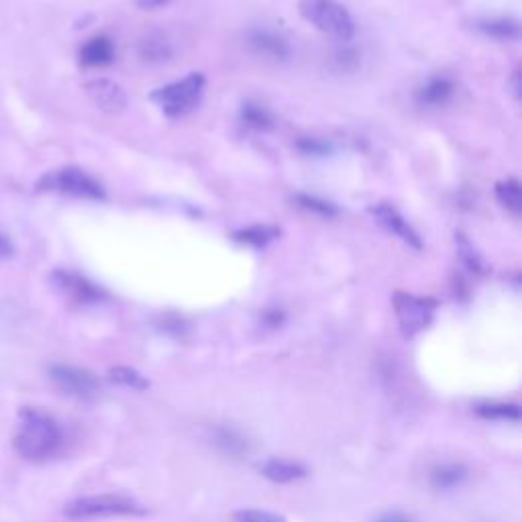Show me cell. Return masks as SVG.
<instances>
[{
	"instance_id": "6da1fadb",
	"label": "cell",
	"mask_w": 522,
	"mask_h": 522,
	"mask_svg": "<svg viewBox=\"0 0 522 522\" xmlns=\"http://www.w3.org/2000/svg\"><path fill=\"white\" fill-rule=\"evenodd\" d=\"M64 443V433L54 416L39 408H21L19 427L13 447L27 461H45L54 457Z\"/></svg>"
},
{
	"instance_id": "7a4b0ae2",
	"label": "cell",
	"mask_w": 522,
	"mask_h": 522,
	"mask_svg": "<svg viewBox=\"0 0 522 522\" xmlns=\"http://www.w3.org/2000/svg\"><path fill=\"white\" fill-rule=\"evenodd\" d=\"M35 192L62 194L70 198H82V200L107 198V192H104L102 184L94 180L90 174H86L82 168H60L54 172H47L37 180Z\"/></svg>"
},
{
	"instance_id": "3957f363",
	"label": "cell",
	"mask_w": 522,
	"mask_h": 522,
	"mask_svg": "<svg viewBox=\"0 0 522 522\" xmlns=\"http://www.w3.org/2000/svg\"><path fill=\"white\" fill-rule=\"evenodd\" d=\"M298 11L304 21L339 41H349L355 33L349 11L337 0H300Z\"/></svg>"
},
{
	"instance_id": "277c9868",
	"label": "cell",
	"mask_w": 522,
	"mask_h": 522,
	"mask_svg": "<svg viewBox=\"0 0 522 522\" xmlns=\"http://www.w3.org/2000/svg\"><path fill=\"white\" fill-rule=\"evenodd\" d=\"M204 76L200 72H190L186 78L166 84L151 92V100L172 119L188 115L202 98Z\"/></svg>"
},
{
	"instance_id": "5b68a950",
	"label": "cell",
	"mask_w": 522,
	"mask_h": 522,
	"mask_svg": "<svg viewBox=\"0 0 522 522\" xmlns=\"http://www.w3.org/2000/svg\"><path fill=\"white\" fill-rule=\"evenodd\" d=\"M396 321L404 337H414L431 327L439 302L431 296H416L408 292H396L392 298Z\"/></svg>"
},
{
	"instance_id": "8992f818",
	"label": "cell",
	"mask_w": 522,
	"mask_h": 522,
	"mask_svg": "<svg viewBox=\"0 0 522 522\" xmlns=\"http://www.w3.org/2000/svg\"><path fill=\"white\" fill-rule=\"evenodd\" d=\"M66 516L70 518H100V516H141L145 508L127 498L115 494H100V496H84L72 500L66 506Z\"/></svg>"
},
{
	"instance_id": "52a82bcc",
	"label": "cell",
	"mask_w": 522,
	"mask_h": 522,
	"mask_svg": "<svg viewBox=\"0 0 522 522\" xmlns=\"http://www.w3.org/2000/svg\"><path fill=\"white\" fill-rule=\"evenodd\" d=\"M49 286L58 294L80 306H92L109 298L107 290L72 270H54L49 274Z\"/></svg>"
},
{
	"instance_id": "ba28073f",
	"label": "cell",
	"mask_w": 522,
	"mask_h": 522,
	"mask_svg": "<svg viewBox=\"0 0 522 522\" xmlns=\"http://www.w3.org/2000/svg\"><path fill=\"white\" fill-rule=\"evenodd\" d=\"M47 374L49 380L54 382L66 396L76 400H92L100 390L96 376L84 368H78V365L54 363L49 365Z\"/></svg>"
},
{
	"instance_id": "9c48e42d",
	"label": "cell",
	"mask_w": 522,
	"mask_h": 522,
	"mask_svg": "<svg viewBox=\"0 0 522 522\" xmlns=\"http://www.w3.org/2000/svg\"><path fill=\"white\" fill-rule=\"evenodd\" d=\"M370 215L374 217V221L390 235H394L396 239H400L402 243H406L412 249H423V239L421 235L414 231V227L398 213V208H394L388 202H380L370 206Z\"/></svg>"
},
{
	"instance_id": "30bf717a",
	"label": "cell",
	"mask_w": 522,
	"mask_h": 522,
	"mask_svg": "<svg viewBox=\"0 0 522 522\" xmlns=\"http://www.w3.org/2000/svg\"><path fill=\"white\" fill-rule=\"evenodd\" d=\"M86 94L92 100L94 107L107 115H121L127 109V94L125 90L113 80H90L86 86Z\"/></svg>"
},
{
	"instance_id": "8fae6325",
	"label": "cell",
	"mask_w": 522,
	"mask_h": 522,
	"mask_svg": "<svg viewBox=\"0 0 522 522\" xmlns=\"http://www.w3.org/2000/svg\"><path fill=\"white\" fill-rule=\"evenodd\" d=\"M247 41L257 56H264L274 62H284L292 54L290 43L282 35L270 29H253Z\"/></svg>"
},
{
	"instance_id": "7c38bea8",
	"label": "cell",
	"mask_w": 522,
	"mask_h": 522,
	"mask_svg": "<svg viewBox=\"0 0 522 522\" xmlns=\"http://www.w3.org/2000/svg\"><path fill=\"white\" fill-rule=\"evenodd\" d=\"M453 92H455L453 78L439 74V76L429 78L419 90H416V102H419L421 107L437 109L451 100Z\"/></svg>"
},
{
	"instance_id": "4fadbf2b",
	"label": "cell",
	"mask_w": 522,
	"mask_h": 522,
	"mask_svg": "<svg viewBox=\"0 0 522 522\" xmlns=\"http://www.w3.org/2000/svg\"><path fill=\"white\" fill-rule=\"evenodd\" d=\"M80 64L86 68H104L115 62V43L107 35H96L80 47Z\"/></svg>"
},
{
	"instance_id": "5bb4252c",
	"label": "cell",
	"mask_w": 522,
	"mask_h": 522,
	"mask_svg": "<svg viewBox=\"0 0 522 522\" xmlns=\"http://www.w3.org/2000/svg\"><path fill=\"white\" fill-rule=\"evenodd\" d=\"M259 472L264 474V478H268L270 482L276 484H292L296 480H302L306 476V467L298 461H290V459H268L266 463H261Z\"/></svg>"
},
{
	"instance_id": "9a60e30c",
	"label": "cell",
	"mask_w": 522,
	"mask_h": 522,
	"mask_svg": "<svg viewBox=\"0 0 522 522\" xmlns=\"http://www.w3.org/2000/svg\"><path fill=\"white\" fill-rule=\"evenodd\" d=\"M174 54L172 41L164 33H149L139 43V56L143 62L149 64H162L168 62Z\"/></svg>"
},
{
	"instance_id": "2e32d148",
	"label": "cell",
	"mask_w": 522,
	"mask_h": 522,
	"mask_svg": "<svg viewBox=\"0 0 522 522\" xmlns=\"http://www.w3.org/2000/svg\"><path fill=\"white\" fill-rule=\"evenodd\" d=\"M455 247H457V257L461 261V266L474 276H486L490 272L486 259L482 257V253L472 245L463 233L455 235Z\"/></svg>"
},
{
	"instance_id": "e0dca14e",
	"label": "cell",
	"mask_w": 522,
	"mask_h": 522,
	"mask_svg": "<svg viewBox=\"0 0 522 522\" xmlns=\"http://www.w3.org/2000/svg\"><path fill=\"white\" fill-rule=\"evenodd\" d=\"M235 241L253 247V249H266L270 243H274L280 237V229L274 225H251L245 229L235 231Z\"/></svg>"
},
{
	"instance_id": "ac0fdd59",
	"label": "cell",
	"mask_w": 522,
	"mask_h": 522,
	"mask_svg": "<svg viewBox=\"0 0 522 522\" xmlns=\"http://www.w3.org/2000/svg\"><path fill=\"white\" fill-rule=\"evenodd\" d=\"M478 29L492 39L498 41H514L520 37V25L514 19L508 17H496V19H484L478 23Z\"/></svg>"
},
{
	"instance_id": "d6986e66",
	"label": "cell",
	"mask_w": 522,
	"mask_h": 522,
	"mask_svg": "<svg viewBox=\"0 0 522 522\" xmlns=\"http://www.w3.org/2000/svg\"><path fill=\"white\" fill-rule=\"evenodd\" d=\"M467 478V469L461 463H443L431 472V484L437 490H451Z\"/></svg>"
},
{
	"instance_id": "ffe728a7",
	"label": "cell",
	"mask_w": 522,
	"mask_h": 522,
	"mask_svg": "<svg viewBox=\"0 0 522 522\" xmlns=\"http://www.w3.org/2000/svg\"><path fill=\"white\" fill-rule=\"evenodd\" d=\"M476 414L486 421H508L518 423L520 421V406L512 402H486L476 406Z\"/></svg>"
},
{
	"instance_id": "44dd1931",
	"label": "cell",
	"mask_w": 522,
	"mask_h": 522,
	"mask_svg": "<svg viewBox=\"0 0 522 522\" xmlns=\"http://www.w3.org/2000/svg\"><path fill=\"white\" fill-rule=\"evenodd\" d=\"M241 121L255 131H270L274 127V115L264 107V104L253 100L243 102Z\"/></svg>"
},
{
	"instance_id": "7402d4cb",
	"label": "cell",
	"mask_w": 522,
	"mask_h": 522,
	"mask_svg": "<svg viewBox=\"0 0 522 522\" xmlns=\"http://www.w3.org/2000/svg\"><path fill=\"white\" fill-rule=\"evenodd\" d=\"M496 200L512 215L522 213V188L516 178H506L496 184Z\"/></svg>"
},
{
	"instance_id": "603a6c76",
	"label": "cell",
	"mask_w": 522,
	"mask_h": 522,
	"mask_svg": "<svg viewBox=\"0 0 522 522\" xmlns=\"http://www.w3.org/2000/svg\"><path fill=\"white\" fill-rule=\"evenodd\" d=\"M213 443L227 455H235L237 457V455L247 453V441L235 429L217 427L213 431Z\"/></svg>"
},
{
	"instance_id": "cb8c5ba5",
	"label": "cell",
	"mask_w": 522,
	"mask_h": 522,
	"mask_svg": "<svg viewBox=\"0 0 522 522\" xmlns=\"http://www.w3.org/2000/svg\"><path fill=\"white\" fill-rule=\"evenodd\" d=\"M109 380L123 388H129V390H147L149 388V380L135 368H129V365H115V368L109 370Z\"/></svg>"
},
{
	"instance_id": "d4e9b609",
	"label": "cell",
	"mask_w": 522,
	"mask_h": 522,
	"mask_svg": "<svg viewBox=\"0 0 522 522\" xmlns=\"http://www.w3.org/2000/svg\"><path fill=\"white\" fill-rule=\"evenodd\" d=\"M294 202L302 208V211L312 213V215H319V217H325V219H331V217H337V215H339V208H337L333 202L323 200V198H319V196L296 194V196H294Z\"/></svg>"
},
{
	"instance_id": "484cf974",
	"label": "cell",
	"mask_w": 522,
	"mask_h": 522,
	"mask_svg": "<svg viewBox=\"0 0 522 522\" xmlns=\"http://www.w3.org/2000/svg\"><path fill=\"white\" fill-rule=\"evenodd\" d=\"M296 149L304 155H315V158H323V155H329L333 151V145L325 139H319V137H300L296 141Z\"/></svg>"
},
{
	"instance_id": "4316f807",
	"label": "cell",
	"mask_w": 522,
	"mask_h": 522,
	"mask_svg": "<svg viewBox=\"0 0 522 522\" xmlns=\"http://www.w3.org/2000/svg\"><path fill=\"white\" fill-rule=\"evenodd\" d=\"M237 522H286L282 514L268 510H239L235 512Z\"/></svg>"
},
{
	"instance_id": "83f0119b",
	"label": "cell",
	"mask_w": 522,
	"mask_h": 522,
	"mask_svg": "<svg viewBox=\"0 0 522 522\" xmlns=\"http://www.w3.org/2000/svg\"><path fill=\"white\" fill-rule=\"evenodd\" d=\"M160 331L166 333V335H172V337H184L188 333V323L178 317V315H166L160 319L158 323Z\"/></svg>"
},
{
	"instance_id": "f1b7e54d",
	"label": "cell",
	"mask_w": 522,
	"mask_h": 522,
	"mask_svg": "<svg viewBox=\"0 0 522 522\" xmlns=\"http://www.w3.org/2000/svg\"><path fill=\"white\" fill-rule=\"evenodd\" d=\"M284 321H286V315L280 308H268L264 315H261V323H264V327H268V329H280L284 325Z\"/></svg>"
},
{
	"instance_id": "f546056e",
	"label": "cell",
	"mask_w": 522,
	"mask_h": 522,
	"mask_svg": "<svg viewBox=\"0 0 522 522\" xmlns=\"http://www.w3.org/2000/svg\"><path fill=\"white\" fill-rule=\"evenodd\" d=\"M170 3V0H135V5L143 11H155V9H162Z\"/></svg>"
},
{
	"instance_id": "4dcf8cb0",
	"label": "cell",
	"mask_w": 522,
	"mask_h": 522,
	"mask_svg": "<svg viewBox=\"0 0 522 522\" xmlns=\"http://www.w3.org/2000/svg\"><path fill=\"white\" fill-rule=\"evenodd\" d=\"M13 243L9 241V237L5 233H0V259H7L13 255Z\"/></svg>"
},
{
	"instance_id": "1f68e13d",
	"label": "cell",
	"mask_w": 522,
	"mask_h": 522,
	"mask_svg": "<svg viewBox=\"0 0 522 522\" xmlns=\"http://www.w3.org/2000/svg\"><path fill=\"white\" fill-rule=\"evenodd\" d=\"M510 86H512V96L518 100V98H520V90H522V86H520V70H514V72H512Z\"/></svg>"
},
{
	"instance_id": "d6a6232c",
	"label": "cell",
	"mask_w": 522,
	"mask_h": 522,
	"mask_svg": "<svg viewBox=\"0 0 522 522\" xmlns=\"http://www.w3.org/2000/svg\"><path fill=\"white\" fill-rule=\"evenodd\" d=\"M376 522H410L404 514H398V512H392V514H386L382 518H378Z\"/></svg>"
}]
</instances>
